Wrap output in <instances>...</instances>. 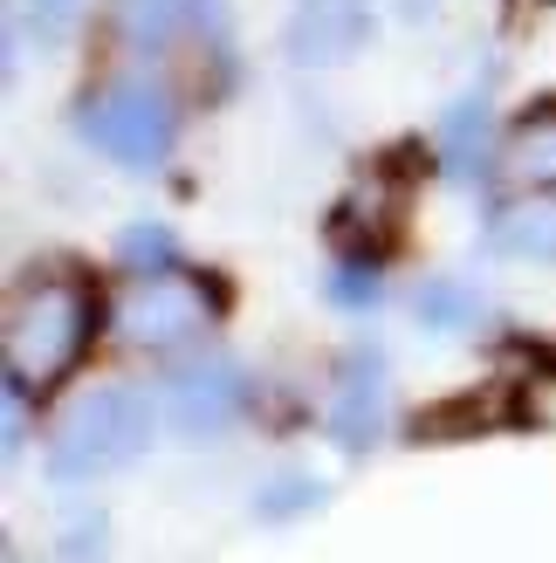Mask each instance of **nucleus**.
<instances>
[{
    "instance_id": "14",
    "label": "nucleus",
    "mask_w": 556,
    "mask_h": 563,
    "mask_svg": "<svg viewBox=\"0 0 556 563\" xmlns=\"http://www.w3.org/2000/svg\"><path fill=\"white\" fill-rule=\"evenodd\" d=\"M330 296H337L344 309H371L378 302V268L371 262H344L337 275H330Z\"/></svg>"
},
{
    "instance_id": "12",
    "label": "nucleus",
    "mask_w": 556,
    "mask_h": 563,
    "mask_svg": "<svg viewBox=\"0 0 556 563\" xmlns=\"http://www.w3.org/2000/svg\"><path fill=\"white\" fill-rule=\"evenodd\" d=\"M475 317H481V296H475V289H460V282H447V275L420 282V323H426V330L454 336V330H467Z\"/></svg>"
},
{
    "instance_id": "6",
    "label": "nucleus",
    "mask_w": 556,
    "mask_h": 563,
    "mask_svg": "<svg viewBox=\"0 0 556 563\" xmlns=\"http://www.w3.org/2000/svg\"><path fill=\"white\" fill-rule=\"evenodd\" d=\"M282 42L296 69H337L371 42V8L365 0H296Z\"/></svg>"
},
{
    "instance_id": "2",
    "label": "nucleus",
    "mask_w": 556,
    "mask_h": 563,
    "mask_svg": "<svg viewBox=\"0 0 556 563\" xmlns=\"http://www.w3.org/2000/svg\"><path fill=\"white\" fill-rule=\"evenodd\" d=\"M145 446H152V399L131 385H103L48 440V474L55 482H103V474L131 467Z\"/></svg>"
},
{
    "instance_id": "4",
    "label": "nucleus",
    "mask_w": 556,
    "mask_h": 563,
    "mask_svg": "<svg viewBox=\"0 0 556 563\" xmlns=\"http://www.w3.org/2000/svg\"><path fill=\"white\" fill-rule=\"evenodd\" d=\"M118 27L137 55H200L220 76H234V35L220 0H118Z\"/></svg>"
},
{
    "instance_id": "11",
    "label": "nucleus",
    "mask_w": 556,
    "mask_h": 563,
    "mask_svg": "<svg viewBox=\"0 0 556 563\" xmlns=\"http://www.w3.org/2000/svg\"><path fill=\"white\" fill-rule=\"evenodd\" d=\"M494 247L502 255H536L556 262V207H515V213H494Z\"/></svg>"
},
{
    "instance_id": "7",
    "label": "nucleus",
    "mask_w": 556,
    "mask_h": 563,
    "mask_svg": "<svg viewBox=\"0 0 556 563\" xmlns=\"http://www.w3.org/2000/svg\"><path fill=\"white\" fill-rule=\"evenodd\" d=\"M385 427V357L378 351H351L337 364V391H330V440L344 454H365Z\"/></svg>"
},
{
    "instance_id": "3",
    "label": "nucleus",
    "mask_w": 556,
    "mask_h": 563,
    "mask_svg": "<svg viewBox=\"0 0 556 563\" xmlns=\"http://www.w3.org/2000/svg\"><path fill=\"white\" fill-rule=\"evenodd\" d=\"M76 124H82V137H90L110 165H124V173H152V165L173 152L179 110H173V97H165L158 82L124 76V82H103L97 97H82Z\"/></svg>"
},
{
    "instance_id": "10",
    "label": "nucleus",
    "mask_w": 556,
    "mask_h": 563,
    "mask_svg": "<svg viewBox=\"0 0 556 563\" xmlns=\"http://www.w3.org/2000/svg\"><path fill=\"white\" fill-rule=\"evenodd\" d=\"M509 173H515V186H530V192H556V103L536 110V118L515 131Z\"/></svg>"
},
{
    "instance_id": "13",
    "label": "nucleus",
    "mask_w": 556,
    "mask_h": 563,
    "mask_svg": "<svg viewBox=\"0 0 556 563\" xmlns=\"http://www.w3.org/2000/svg\"><path fill=\"white\" fill-rule=\"evenodd\" d=\"M118 255H124V268H131V275H145V282L179 275V241L165 234V228H124Z\"/></svg>"
},
{
    "instance_id": "15",
    "label": "nucleus",
    "mask_w": 556,
    "mask_h": 563,
    "mask_svg": "<svg viewBox=\"0 0 556 563\" xmlns=\"http://www.w3.org/2000/svg\"><path fill=\"white\" fill-rule=\"evenodd\" d=\"M316 501H323L316 482H275V495H262L255 509H262V516H289V509H316Z\"/></svg>"
},
{
    "instance_id": "5",
    "label": "nucleus",
    "mask_w": 556,
    "mask_h": 563,
    "mask_svg": "<svg viewBox=\"0 0 556 563\" xmlns=\"http://www.w3.org/2000/svg\"><path fill=\"white\" fill-rule=\"evenodd\" d=\"M165 412L186 440H220L247 412V372L234 357H192L165 391Z\"/></svg>"
},
{
    "instance_id": "8",
    "label": "nucleus",
    "mask_w": 556,
    "mask_h": 563,
    "mask_svg": "<svg viewBox=\"0 0 556 563\" xmlns=\"http://www.w3.org/2000/svg\"><path fill=\"white\" fill-rule=\"evenodd\" d=\"M192 323H200V296L192 289H173V275L165 282H145V296L131 302V344H179V336H192Z\"/></svg>"
},
{
    "instance_id": "9",
    "label": "nucleus",
    "mask_w": 556,
    "mask_h": 563,
    "mask_svg": "<svg viewBox=\"0 0 556 563\" xmlns=\"http://www.w3.org/2000/svg\"><path fill=\"white\" fill-rule=\"evenodd\" d=\"M488 152H494V118H488V103H481V97L454 103L447 131H440V158H447V173H454V179L488 173Z\"/></svg>"
},
{
    "instance_id": "1",
    "label": "nucleus",
    "mask_w": 556,
    "mask_h": 563,
    "mask_svg": "<svg viewBox=\"0 0 556 563\" xmlns=\"http://www.w3.org/2000/svg\"><path fill=\"white\" fill-rule=\"evenodd\" d=\"M97 317H103V296L82 268L48 262L35 275H21V289L8 302V391L14 399H48L90 357Z\"/></svg>"
},
{
    "instance_id": "16",
    "label": "nucleus",
    "mask_w": 556,
    "mask_h": 563,
    "mask_svg": "<svg viewBox=\"0 0 556 563\" xmlns=\"http://www.w3.org/2000/svg\"><path fill=\"white\" fill-rule=\"evenodd\" d=\"M35 8H42V14H63V8H69V0H35Z\"/></svg>"
}]
</instances>
